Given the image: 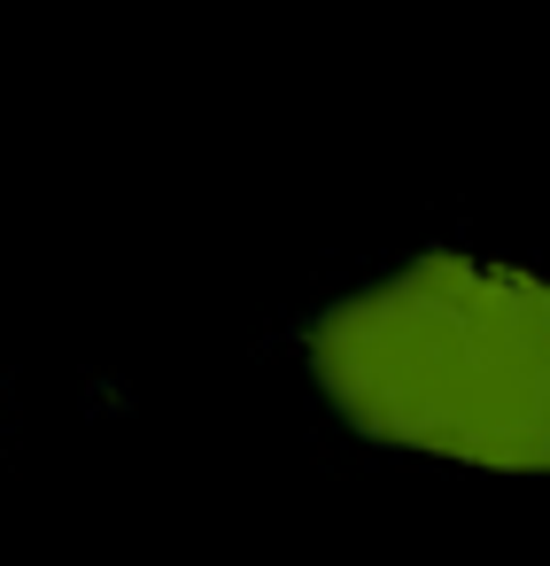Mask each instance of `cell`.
Here are the masks:
<instances>
[{
  "label": "cell",
  "instance_id": "obj_1",
  "mask_svg": "<svg viewBox=\"0 0 550 566\" xmlns=\"http://www.w3.org/2000/svg\"><path fill=\"white\" fill-rule=\"evenodd\" d=\"M318 396L372 442L550 473V287L426 249L310 326Z\"/></svg>",
  "mask_w": 550,
  "mask_h": 566
}]
</instances>
